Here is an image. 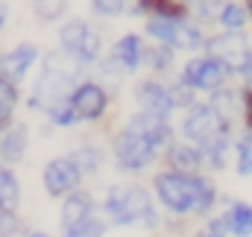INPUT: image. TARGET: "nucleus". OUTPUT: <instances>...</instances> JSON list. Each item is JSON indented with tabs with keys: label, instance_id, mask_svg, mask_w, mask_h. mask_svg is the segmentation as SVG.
Returning <instances> with one entry per match:
<instances>
[{
	"label": "nucleus",
	"instance_id": "obj_20",
	"mask_svg": "<svg viewBox=\"0 0 252 237\" xmlns=\"http://www.w3.org/2000/svg\"><path fill=\"white\" fill-rule=\"evenodd\" d=\"M144 70L150 76H158V79H170L176 76L179 70V53L167 44H147V56H144Z\"/></svg>",
	"mask_w": 252,
	"mask_h": 237
},
{
	"label": "nucleus",
	"instance_id": "obj_5",
	"mask_svg": "<svg viewBox=\"0 0 252 237\" xmlns=\"http://www.w3.org/2000/svg\"><path fill=\"white\" fill-rule=\"evenodd\" d=\"M196 176L161 167L153 173V196L173 217H196Z\"/></svg>",
	"mask_w": 252,
	"mask_h": 237
},
{
	"label": "nucleus",
	"instance_id": "obj_14",
	"mask_svg": "<svg viewBox=\"0 0 252 237\" xmlns=\"http://www.w3.org/2000/svg\"><path fill=\"white\" fill-rule=\"evenodd\" d=\"M38 61H41V47L32 44V41H21V44H15V47L0 53V76L15 82V85H21L32 73V67Z\"/></svg>",
	"mask_w": 252,
	"mask_h": 237
},
{
	"label": "nucleus",
	"instance_id": "obj_32",
	"mask_svg": "<svg viewBox=\"0 0 252 237\" xmlns=\"http://www.w3.org/2000/svg\"><path fill=\"white\" fill-rule=\"evenodd\" d=\"M21 229H24V223L15 208H0V237H15Z\"/></svg>",
	"mask_w": 252,
	"mask_h": 237
},
{
	"label": "nucleus",
	"instance_id": "obj_36",
	"mask_svg": "<svg viewBox=\"0 0 252 237\" xmlns=\"http://www.w3.org/2000/svg\"><path fill=\"white\" fill-rule=\"evenodd\" d=\"M6 24H9V3L0 0V32L6 30Z\"/></svg>",
	"mask_w": 252,
	"mask_h": 237
},
{
	"label": "nucleus",
	"instance_id": "obj_17",
	"mask_svg": "<svg viewBox=\"0 0 252 237\" xmlns=\"http://www.w3.org/2000/svg\"><path fill=\"white\" fill-rule=\"evenodd\" d=\"M232 144H235V129H220L217 135H211L205 144H199V152H202V167L205 173H220L229 167L232 161Z\"/></svg>",
	"mask_w": 252,
	"mask_h": 237
},
{
	"label": "nucleus",
	"instance_id": "obj_37",
	"mask_svg": "<svg viewBox=\"0 0 252 237\" xmlns=\"http://www.w3.org/2000/svg\"><path fill=\"white\" fill-rule=\"evenodd\" d=\"M193 237H220V235H214V232H208V229H202V232H196Z\"/></svg>",
	"mask_w": 252,
	"mask_h": 237
},
{
	"label": "nucleus",
	"instance_id": "obj_27",
	"mask_svg": "<svg viewBox=\"0 0 252 237\" xmlns=\"http://www.w3.org/2000/svg\"><path fill=\"white\" fill-rule=\"evenodd\" d=\"M21 205V181L9 164L0 161V208H15Z\"/></svg>",
	"mask_w": 252,
	"mask_h": 237
},
{
	"label": "nucleus",
	"instance_id": "obj_26",
	"mask_svg": "<svg viewBox=\"0 0 252 237\" xmlns=\"http://www.w3.org/2000/svg\"><path fill=\"white\" fill-rule=\"evenodd\" d=\"M18 106H21V85L0 76V129H6L15 120Z\"/></svg>",
	"mask_w": 252,
	"mask_h": 237
},
{
	"label": "nucleus",
	"instance_id": "obj_9",
	"mask_svg": "<svg viewBox=\"0 0 252 237\" xmlns=\"http://www.w3.org/2000/svg\"><path fill=\"white\" fill-rule=\"evenodd\" d=\"M67 103L79 123H100V120H106L109 109H112V91L100 79L85 76L73 85V91L67 94Z\"/></svg>",
	"mask_w": 252,
	"mask_h": 237
},
{
	"label": "nucleus",
	"instance_id": "obj_34",
	"mask_svg": "<svg viewBox=\"0 0 252 237\" xmlns=\"http://www.w3.org/2000/svg\"><path fill=\"white\" fill-rule=\"evenodd\" d=\"M150 9V0H126V18H144Z\"/></svg>",
	"mask_w": 252,
	"mask_h": 237
},
{
	"label": "nucleus",
	"instance_id": "obj_8",
	"mask_svg": "<svg viewBox=\"0 0 252 237\" xmlns=\"http://www.w3.org/2000/svg\"><path fill=\"white\" fill-rule=\"evenodd\" d=\"M176 79L185 82L193 94H214L217 88H223L226 82H232L229 70L220 64L217 59H211L208 53H190L185 56V61H179V70H176Z\"/></svg>",
	"mask_w": 252,
	"mask_h": 237
},
{
	"label": "nucleus",
	"instance_id": "obj_15",
	"mask_svg": "<svg viewBox=\"0 0 252 237\" xmlns=\"http://www.w3.org/2000/svg\"><path fill=\"white\" fill-rule=\"evenodd\" d=\"M97 217V202L88 190L76 187L73 193H67L62 199V211H59V226H62V235H73L76 229H82L88 220Z\"/></svg>",
	"mask_w": 252,
	"mask_h": 237
},
{
	"label": "nucleus",
	"instance_id": "obj_35",
	"mask_svg": "<svg viewBox=\"0 0 252 237\" xmlns=\"http://www.w3.org/2000/svg\"><path fill=\"white\" fill-rule=\"evenodd\" d=\"M244 123L252 126V88H244Z\"/></svg>",
	"mask_w": 252,
	"mask_h": 237
},
{
	"label": "nucleus",
	"instance_id": "obj_33",
	"mask_svg": "<svg viewBox=\"0 0 252 237\" xmlns=\"http://www.w3.org/2000/svg\"><path fill=\"white\" fill-rule=\"evenodd\" d=\"M103 235H106V220L97 214L94 220H88L82 229H76L73 235H67V237H103Z\"/></svg>",
	"mask_w": 252,
	"mask_h": 237
},
{
	"label": "nucleus",
	"instance_id": "obj_24",
	"mask_svg": "<svg viewBox=\"0 0 252 237\" xmlns=\"http://www.w3.org/2000/svg\"><path fill=\"white\" fill-rule=\"evenodd\" d=\"M67 155L76 161V167L82 170V176H94V173H100V167H103V161H106L103 147L94 144V141H82V144H79L76 149H70Z\"/></svg>",
	"mask_w": 252,
	"mask_h": 237
},
{
	"label": "nucleus",
	"instance_id": "obj_25",
	"mask_svg": "<svg viewBox=\"0 0 252 237\" xmlns=\"http://www.w3.org/2000/svg\"><path fill=\"white\" fill-rule=\"evenodd\" d=\"M73 0H30V9L35 15V21L41 24H59L67 18Z\"/></svg>",
	"mask_w": 252,
	"mask_h": 237
},
{
	"label": "nucleus",
	"instance_id": "obj_29",
	"mask_svg": "<svg viewBox=\"0 0 252 237\" xmlns=\"http://www.w3.org/2000/svg\"><path fill=\"white\" fill-rule=\"evenodd\" d=\"M88 9L100 21H118L126 18V0H88Z\"/></svg>",
	"mask_w": 252,
	"mask_h": 237
},
{
	"label": "nucleus",
	"instance_id": "obj_18",
	"mask_svg": "<svg viewBox=\"0 0 252 237\" xmlns=\"http://www.w3.org/2000/svg\"><path fill=\"white\" fill-rule=\"evenodd\" d=\"M30 149V126L24 120H12L6 129H0V161L15 167L27 158Z\"/></svg>",
	"mask_w": 252,
	"mask_h": 237
},
{
	"label": "nucleus",
	"instance_id": "obj_40",
	"mask_svg": "<svg viewBox=\"0 0 252 237\" xmlns=\"http://www.w3.org/2000/svg\"><path fill=\"white\" fill-rule=\"evenodd\" d=\"M176 3H182V6H185V9H188L190 3H193V0H176Z\"/></svg>",
	"mask_w": 252,
	"mask_h": 237
},
{
	"label": "nucleus",
	"instance_id": "obj_6",
	"mask_svg": "<svg viewBox=\"0 0 252 237\" xmlns=\"http://www.w3.org/2000/svg\"><path fill=\"white\" fill-rule=\"evenodd\" d=\"M112 158H115V167L126 173V176H141L147 173L161 155L158 149L138 132L132 129L129 123H124L115 135H112Z\"/></svg>",
	"mask_w": 252,
	"mask_h": 237
},
{
	"label": "nucleus",
	"instance_id": "obj_21",
	"mask_svg": "<svg viewBox=\"0 0 252 237\" xmlns=\"http://www.w3.org/2000/svg\"><path fill=\"white\" fill-rule=\"evenodd\" d=\"M214 30H223V32H250V12H247V3L244 0H223L220 3V12L214 18Z\"/></svg>",
	"mask_w": 252,
	"mask_h": 237
},
{
	"label": "nucleus",
	"instance_id": "obj_19",
	"mask_svg": "<svg viewBox=\"0 0 252 237\" xmlns=\"http://www.w3.org/2000/svg\"><path fill=\"white\" fill-rule=\"evenodd\" d=\"M161 158H164V167H170V170H179V173H205L199 147L185 141V138H179V135H176V141L167 147V152Z\"/></svg>",
	"mask_w": 252,
	"mask_h": 237
},
{
	"label": "nucleus",
	"instance_id": "obj_22",
	"mask_svg": "<svg viewBox=\"0 0 252 237\" xmlns=\"http://www.w3.org/2000/svg\"><path fill=\"white\" fill-rule=\"evenodd\" d=\"M220 217H223L229 235H235V237H250L252 235V205L250 202H244V199H229Z\"/></svg>",
	"mask_w": 252,
	"mask_h": 237
},
{
	"label": "nucleus",
	"instance_id": "obj_30",
	"mask_svg": "<svg viewBox=\"0 0 252 237\" xmlns=\"http://www.w3.org/2000/svg\"><path fill=\"white\" fill-rule=\"evenodd\" d=\"M220 3H223V0H193L188 6V15L196 24H202V27L208 30V27H214V18H217V12H220Z\"/></svg>",
	"mask_w": 252,
	"mask_h": 237
},
{
	"label": "nucleus",
	"instance_id": "obj_39",
	"mask_svg": "<svg viewBox=\"0 0 252 237\" xmlns=\"http://www.w3.org/2000/svg\"><path fill=\"white\" fill-rule=\"evenodd\" d=\"M247 3V12H250V24H252V0H244Z\"/></svg>",
	"mask_w": 252,
	"mask_h": 237
},
{
	"label": "nucleus",
	"instance_id": "obj_38",
	"mask_svg": "<svg viewBox=\"0 0 252 237\" xmlns=\"http://www.w3.org/2000/svg\"><path fill=\"white\" fill-rule=\"evenodd\" d=\"M27 237H50V235H44V232H30Z\"/></svg>",
	"mask_w": 252,
	"mask_h": 237
},
{
	"label": "nucleus",
	"instance_id": "obj_7",
	"mask_svg": "<svg viewBox=\"0 0 252 237\" xmlns=\"http://www.w3.org/2000/svg\"><path fill=\"white\" fill-rule=\"evenodd\" d=\"M202 53H208L211 59H217L232 79H238L244 73V67L252 59V38L250 32H223V30H211L205 35Z\"/></svg>",
	"mask_w": 252,
	"mask_h": 237
},
{
	"label": "nucleus",
	"instance_id": "obj_10",
	"mask_svg": "<svg viewBox=\"0 0 252 237\" xmlns=\"http://www.w3.org/2000/svg\"><path fill=\"white\" fill-rule=\"evenodd\" d=\"M220 129H226V123L217 118V112L211 109V103L208 100H193L188 109H182L179 112V123H176V135L179 138H185L190 144H205L211 135H217ZM232 129V126H229Z\"/></svg>",
	"mask_w": 252,
	"mask_h": 237
},
{
	"label": "nucleus",
	"instance_id": "obj_23",
	"mask_svg": "<svg viewBox=\"0 0 252 237\" xmlns=\"http://www.w3.org/2000/svg\"><path fill=\"white\" fill-rule=\"evenodd\" d=\"M232 158H235V173L244 178H252V126H247V123L235 132Z\"/></svg>",
	"mask_w": 252,
	"mask_h": 237
},
{
	"label": "nucleus",
	"instance_id": "obj_12",
	"mask_svg": "<svg viewBox=\"0 0 252 237\" xmlns=\"http://www.w3.org/2000/svg\"><path fill=\"white\" fill-rule=\"evenodd\" d=\"M82 181H85V176H82V170L76 167V161L70 155L50 158L44 164V170H41V187L53 199H64L67 193H73L76 187H82Z\"/></svg>",
	"mask_w": 252,
	"mask_h": 237
},
{
	"label": "nucleus",
	"instance_id": "obj_4",
	"mask_svg": "<svg viewBox=\"0 0 252 237\" xmlns=\"http://www.w3.org/2000/svg\"><path fill=\"white\" fill-rule=\"evenodd\" d=\"M56 44L73 61H79L85 70H91L100 61V56L106 53V41H103L100 27L94 21H88L85 15H67L64 21H59Z\"/></svg>",
	"mask_w": 252,
	"mask_h": 237
},
{
	"label": "nucleus",
	"instance_id": "obj_11",
	"mask_svg": "<svg viewBox=\"0 0 252 237\" xmlns=\"http://www.w3.org/2000/svg\"><path fill=\"white\" fill-rule=\"evenodd\" d=\"M132 100H135V109H138V112H147V115L161 118V120L176 118V106H173V100H170L167 79H158V76H144V79H138L135 88H132Z\"/></svg>",
	"mask_w": 252,
	"mask_h": 237
},
{
	"label": "nucleus",
	"instance_id": "obj_1",
	"mask_svg": "<svg viewBox=\"0 0 252 237\" xmlns=\"http://www.w3.org/2000/svg\"><path fill=\"white\" fill-rule=\"evenodd\" d=\"M141 32L153 44H167L179 56L199 53L205 44L208 30L196 24L188 15V9L176 0H150L147 15L141 18Z\"/></svg>",
	"mask_w": 252,
	"mask_h": 237
},
{
	"label": "nucleus",
	"instance_id": "obj_13",
	"mask_svg": "<svg viewBox=\"0 0 252 237\" xmlns=\"http://www.w3.org/2000/svg\"><path fill=\"white\" fill-rule=\"evenodd\" d=\"M147 44H150V41L144 38L141 30H126V32H121V35L112 41V47H109L106 53H109V59L115 61L126 76H135V73L144 70Z\"/></svg>",
	"mask_w": 252,
	"mask_h": 237
},
{
	"label": "nucleus",
	"instance_id": "obj_31",
	"mask_svg": "<svg viewBox=\"0 0 252 237\" xmlns=\"http://www.w3.org/2000/svg\"><path fill=\"white\" fill-rule=\"evenodd\" d=\"M167 88H170V100H173V106H176V115H179L182 109H188L190 103L199 97V94H193V91H190L185 82H179L176 76H170V79H167Z\"/></svg>",
	"mask_w": 252,
	"mask_h": 237
},
{
	"label": "nucleus",
	"instance_id": "obj_28",
	"mask_svg": "<svg viewBox=\"0 0 252 237\" xmlns=\"http://www.w3.org/2000/svg\"><path fill=\"white\" fill-rule=\"evenodd\" d=\"M41 115L47 118L50 126H56V129H73V126H79V120H76V115H73V109H70L67 100H59V103L47 106Z\"/></svg>",
	"mask_w": 252,
	"mask_h": 237
},
{
	"label": "nucleus",
	"instance_id": "obj_16",
	"mask_svg": "<svg viewBox=\"0 0 252 237\" xmlns=\"http://www.w3.org/2000/svg\"><path fill=\"white\" fill-rule=\"evenodd\" d=\"M205 100L211 103V109L217 112V118L223 120L226 126L235 129L238 123H244V88H241V85L226 82L223 88H217V91L208 94Z\"/></svg>",
	"mask_w": 252,
	"mask_h": 237
},
{
	"label": "nucleus",
	"instance_id": "obj_3",
	"mask_svg": "<svg viewBox=\"0 0 252 237\" xmlns=\"http://www.w3.org/2000/svg\"><path fill=\"white\" fill-rule=\"evenodd\" d=\"M103 214L112 226L121 229H156L158 226V208H156V196L150 187L138 184V181H126V184H112L103 196Z\"/></svg>",
	"mask_w": 252,
	"mask_h": 237
},
{
	"label": "nucleus",
	"instance_id": "obj_2",
	"mask_svg": "<svg viewBox=\"0 0 252 237\" xmlns=\"http://www.w3.org/2000/svg\"><path fill=\"white\" fill-rule=\"evenodd\" d=\"M85 76H91V70H85L79 61H73L59 47L41 53V67H38V76H35V85H32V94H30V109L44 112L47 106L67 100L73 85Z\"/></svg>",
	"mask_w": 252,
	"mask_h": 237
}]
</instances>
